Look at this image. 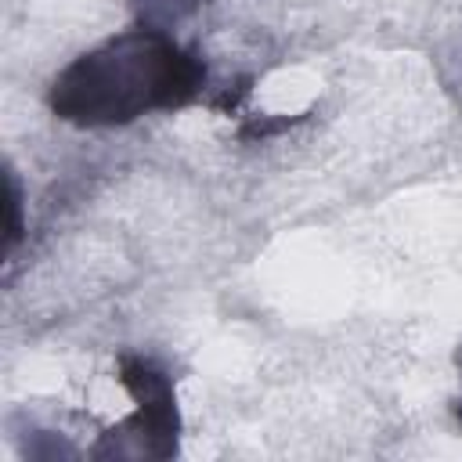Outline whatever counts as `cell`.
Returning <instances> with one entry per match:
<instances>
[{
  "instance_id": "obj_1",
  "label": "cell",
  "mask_w": 462,
  "mask_h": 462,
  "mask_svg": "<svg viewBox=\"0 0 462 462\" xmlns=\"http://www.w3.org/2000/svg\"><path fill=\"white\" fill-rule=\"evenodd\" d=\"M206 79L195 54L166 29L141 25L79 54L51 87V112L76 126H123L159 108L188 105Z\"/></svg>"
},
{
  "instance_id": "obj_2",
  "label": "cell",
  "mask_w": 462,
  "mask_h": 462,
  "mask_svg": "<svg viewBox=\"0 0 462 462\" xmlns=\"http://www.w3.org/2000/svg\"><path fill=\"white\" fill-rule=\"evenodd\" d=\"M119 379L137 397V415L130 422H123L119 430H112L97 451H105L108 444H116L130 433H141V455H159V458L173 455L177 451V408H173L170 379L162 372H155L148 361H123Z\"/></svg>"
},
{
  "instance_id": "obj_3",
  "label": "cell",
  "mask_w": 462,
  "mask_h": 462,
  "mask_svg": "<svg viewBox=\"0 0 462 462\" xmlns=\"http://www.w3.org/2000/svg\"><path fill=\"white\" fill-rule=\"evenodd\" d=\"M206 0H141V7L152 14V18H180L188 14L191 7H199Z\"/></svg>"
}]
</instances>
